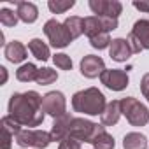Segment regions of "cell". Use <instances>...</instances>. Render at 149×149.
<instances>
[{"label": "cell", "instance_id": "cell-35", "mask_svg": "<svg viewBox=\"0 0 149 149\" xmlns=\"http://www.w3.org/2000/svg\"><path fill=\"white\" fill-rule=\"evenodd\" d=\"M0 72H2V84L7 83V68L6 67H0Z\"/></svg>", "mask_w": 149, "mask_h": 149}, {"label": "cell", "instance_id": "cell-6", "mask_svg": "<svg viewBox=\"0 0 149 149\" xmlns=\"http://www.w3.org/2000/svg\"><path fill=\"white\" fill-rule=\"evenodd\" d=\"M44 33L46 37L49 39V44L56 49H61V47H67L74 39L72 35L68 33V30L65 28L63 23L56 21V19H47L46 25H44Z\"/></svg>", "mask_w": 149, "mask_h": 149}, {"label": "cell", "instance_id": "cell-24", "mask_svg": "<svg viewBox=\"0 0 149 149\" xmlns=\"http://www.w3.org/2000/svg\"><path fill=\"white\" fill-rule=\"evenodd\" d=\"M19 21L18 18V13L7 9V7H2L0 9V23H2L4 26H16Z\"/></svg>", "mask_w": 149, "mask_h": 149}, {"label": "cell", "instance_id": "cell-34", "mask_svg": "<svg viewBox=\"0 0 149 149\" xmlns=\"http://www.w3.org/2000/svg\"><path fill=\"white\" fill-rule=\"evenodd\" d=\"M133 7L144 13H149V2H133Z\"/></svg>", "mask_w": 149, "mask_h": 149}, {"label": "cell", "instance_id": "cell-5", "mask_svg": "<svg viewBox=\"0 0 149 149\" xmlns=\"http://www.w3.org/2000/svg\"><path fill=\"white\" fill-rule=\"evenodd\" d=\"M16 144L19 147H35V149H46L53 139H51V133L49 132H44V130H21L16 137Z\"/></svg>", "mask_w": 149, "mask_h": 149}, {"label": "cell", "instance_id": "cell-8", "mask_svg": "<svg viewBox=\"0 0 149 149\" xmlns=\"http://www.w3.org/2000/svg\"><path fill=\"white\" fill-rule=\"evenodd\" d=\"M100 81H102L104 86H107L112 91H123L130 83L128 74L125 70H121V68H111V70L105 68L104 74L100 76Z\"/></svg>", "mask_w": 149, "mask_h": 149}, {"label": "cell", "instance_id": "cell-9", "mask_svg": "<svg viewBox=\"0 0 149 149\" xmlns=\"http://www.w3.org/2000/svg\"><path fill=\"white\" fill-rule=\"evenodd\" d=\"M90 9L95 16H107L118 19L123 13V4L118 0H90Z\"/></svg>", "mask_w": 149, "mask_h": 149}, {"label": "cell", "instance_id": "cell-30", "mask_svg": "<svg viewBox=\"0 0 149 149\" xmlns=\"http://www.w3.org/2000/svg\"><path fill=\"white\" fill-rule=\"evenodd\" d=\"M58 149H81V142L76 140V139H72V137H67L60 142Z\"/></svg>", "mask_w": 149, "mask_h": 149}, {"label": "cell", "instance_id": "cell-20", "mask_svg": "<svg viewBox=\"0 0 149 149\" xmlns=\"http://www.w3.org/2000/svg\"><path fill=\"white\" fill-rule=\"evenodd\" d=\"M37 72H39V68H37L33 63H23V65L16 70V79L21 81V83L35 81V79H37Z\"/></svg>", "mask_w": 149, "mask_h": 149}, {"label": "cell", "instance_id": "cell-2", "mask_svg": "<svg viewBox=\"0 0 149 149\" xmlns=\"http://www.w3.org/2000/svg\"><path fill=\"white\" fill-rule=\"evenodd\" d=\"M105 97L98 88H86L72 97V109L81 114L88 116H98L105 109Z\"/></svg>", "mask_w": 149, "mask_h": 149}, {"label": "cell", "instance_id": "cell-1", "mask_svg": "<svg viewBox=\"0 0 149 149\" xmlns=\"http://www.w3.org/2000/svg\"><path fill=\"white\" fill-rule=\"evenodd\" d=\"M9 116L14 118L21 126H39L44 121L42 97L37 91L13 93L9 98Z\"/></svg>", "mask_w": 149, "mask_h": 149}, {"label": "cell", "instance_id": "cell-21", "mask_svg": "<svg viewBox=\"0 0 149 149\" xmlns=\"http://www.w3.org/2000/svg\"><path fill=\"white\" fill-rule=\"evenodd\" d=\"M98 33H104V28H102V23L97 16H88L84 18V35H88L90 39L97 37Z\"/></svg>", "mask_w": 149, "mask_h": 149}, {"label": "cell", "instance_id": "cell-25", "mask_svg": "<svg viewBox=\"0 0 149 149\" xmlns=\"http://www.w3.org/2000/svg\"><path fill=\"white\" fill-rule=\"evenodd\" d=\"M2 132H7V133H11L13 137H16V135L21 132V125H19L14 118H11V116H4V118H2Z\"/></svg>", "mask_w": 149, "mask_h": 149}, {"label": "cell", "instance_id": "cell-29", "mask_svg": "<svg viewBox=\"0 0 149 149\" xmlns=\"http://www.w3.org/2000/svg\"><path fill=\"white\" fill-rule=\"evenodd\" d=\"M97 18L100 19L104 32L109 33L111 30H116V28H118V19H114V18H107V16H97Z\"/></svg>", "mask_w": 149, "mask_h": 149}, {"label": "cell", "instance_id": "cell-26", "mask_svg": "<svg viewBox=\"0 0 149 149\" xmlns=\"http://www.w3.org/2000/svg\"><path fill=\"white\" fill-rule=\"evenodd\" d=\"M116 142L112 139V135H109L107 132H104L95 142H93V149H114Z\"/></svg>", "mask_w": 149, "mask_h": 149}, {"label": "cell", "instance_id": "cell-28", "mask_svg": "<svg viewBox=\"0 0 149 149\" xmlns=\"http://www.w3.org/2000/svg\"><path fill=\"white\" fill-rule=\"evenodd\" d=\"M53 61H54V65H56L58 68H61V70H70V68H72V60H70V56L65 54V53L54 54V56H53Z\"/></svg>", "mask_w": 149, "mask_h": 149}, {"label": "cell", "instance_id": "cell-12", "mask_svg": "<svg viewBox=\"0 0 149 149\" xmlns=\"http://www.w3.org/2000/svg\"><path fill=\"white\" fill-rule=\"evenodd\" d=\"M132 54L133 53H132L130 44H128L126 39H114L109 46V56L114 61H126Z\"/></svg>", "mask_w": 149, "mask_h": 149}, {"label": "cell", "instance_id": "cell-3", "mask_svg": "<svg viewBox=\"0 0 149 149\" xmlns=\"http://www.w3.org/2000/svg\"><path fill=\"white\" fill-rule=\"evenodd\" d=\"M104 132H105V126H104V125L93 123V121L84 119V118H74V121L70 123L68 137L76 139V140H79V142L93 144Z\"/></svg>", "mask_w": 149, "mask_h": 149}, {"label": "cell", "instance_id": "cell-15", "mask_svg": "<svg viewBox=\"0 0 149 149\" xmlns=\"http://www.w3.org/2000/svg\"><path fill=\"white\" fill-rule=\"evenodd\" d=\"M4 54L6 58L11 61V63H21L26 60V47L23 46V42L19 40H13L6 46L4 49Z\"/></svg>", "mask_w": 149, "mask_h": 149}, {"label": "cell", "instance_id": "cell-16", "mask_svg": "<svg viewBox=\"0 0 149 149\" xmlns=\"http://www.w3.org/2000/svg\"><path fill=\"white\" fill-rule=\"evenodd\" d=\"M142 49H149V19H139L135 21L132 32H130Z\"/></svg>", "mask_w": 149, "mask_h": 149}, {"label": "cell", "instance_id": "cell-22", "mask_svg": "<svg viewBox=\"0 0 149 149\" xmlns=\"http://www.w3.org/2000/svg\"><path fill=\"white\" fill-rule=\"evenodd\" d=\"M58 79V74H56V70H53V68H49V67H42V68H39V72H37V84H40V86H47V84H53L54 81Z\"/></svg>", "mask_w": 149, "mask_h": 149}, {"label": "cell", "instance_id": "cell-23", "mask_svg": "<svg viewBox=\"0 0 149 149\" xmlns=\"http://www.w3.org/2000/svg\"><path fill=\"white\" fill-rule=\"evenodd\" d=\"M74 6H76L74 0H49L47 2V7L53 14H63L65 11L72 9Z\"/></svg>", "mask_w": 149, "mask_h": 149}, {"label": "cell", "instance_id": "cell-27", "mask_svg": "<svg viewBox=\"0 0 149 149\" xmlns=\"http://www.w3.org/2000/svg\"><path fill=\"white\" fill-rule=\"evenodd\" d=\"M111 37H109V33L107 32H104V33H98L97 37H93V39H90V44L95 47V49H105V47H109L111 46Z\"/></svg>", "mask_w": 149, "mask_h": 149}, {"label": "cell", "instance_id": "cell-18", "mask_svg": "<svg viewBox=\"0 0 149 149\" xmlns=\"http://www.w3.org/2000/svg\"><path fill=\"white\" fill-rule=\"evenodd\" d=\"M63 25L68 30V33L72 35V39H77L84 33V19L79 18V16H68L63 21Z\"/></svg>", "mask_w": 149, "mask_h": 149}, {"label": "cell", "instance_id": "cell-14", "mask_svg": "<svg viewBox=\"0 0 149 149\" xmlns=\"http://www.w3.org/2000/svg\"><path fill=\"white\" fill-rule=\"evenodd\" d=\"M14 2V0H13ZM16 6H18V18L23 21V23H26V25H30V23H35L37 21V18H39V9H37V6L35 4H32V2H14Z\"/></svg>", "mask_w": 149, "mask_h": 149}, {"label": "cell", "instance_id": "cell-10", "mask_svg": "<svg viewBox=\"0 0 149 149\" xmlns=\"http://www.w3.org/2000/svg\"><path fill=\"white\" fill-rule=\"evenodd\" d=\"M81 74L88 79H95L98 76H102L104 70H105V63L100 56H95V54H86L83 60H81Z\"/></svg>", "mask_w": 149, "mask_h": 149}, {"label": "cell", "instance_id": "cell-19", "mask_svg": "<svg viewBox=\"0 0 149 149\" xmlns=\"http://www.w3.org/2000/svg\"><path fill=\"white\" fill-rule=\"evenodd\" d=\"M28 49H30V53L37 58V60H40V61H46V60H49V46L47 44H44L40 39H32L30 42H28Z\"/></svg>", "mask_w": 149, "mask_h": 149}, {"label": "cell", "instance_id": "cell-31", "mask_svg": "<svg viewBox=\"0 0 149 149\" xmlns=\"http://www.w3.org/2000/svg\"><path fill=\"white\" fill-rule=\"evenodd\" d=\"M126 40H128V44H130V49H132V53H133V54H137V53H140V51H142L140 44L137 42V39H135L132 33L128 35V39H126Z\"/></svg>", "mask_w": 149, "mask_h": 149}, {"label": "cell", "instance_id": "cell-17", "mask_svg": "<svg viewBox=\"0 0 149 149\" xmlns=\"http://www.w3.org/2000/svg\"><path fill=\"white\" fill-rule=\"evenodd\" d=\"M123 147L125 149H146L147 147V137L139 132L126 133L123 139Z\"/></svg>", "mask_w": 149, "mask_h": 149}, {"label": "cell", "instance_id": "cell-11", "mask_svg": "<svg viewBox=\"0 0 149 149\" xmlns=\"http://www.w3.org/2000/svg\"><path fill=\"white\" fill-rule=\"evenodd\" d=\"M74 121V116L72 114H63L60 118H56L53 121V128H51V139L53 142H61L63 139L68 137V130H70V123Z\"/></svg>", "mask_w": 149, "mask_h": 149}, {"label": "cell", "instance_id": "cell-13", "mask_svg": "<svg viewBox=\"0 0 149 149\" xmlns=\"http://www.w3.org/2000/svg\"><path fill=\"white\" fill-rule=\"evenodd\" d=\"M121 118V102L119 100H112L105 105L104 112L100 114V121L104 126H112L119 121Z\"/></svg>", "mask_w": 149, "mask_h": 149}, {"label": "cell", "instance_id": "cell-33", "mask_svg": "<svg viewBox=\"0 0 149 149\" xmlns=\"http://www.w3.org/2000/svg\"><path fill=\"white\" fill-rule=\"evenodd\" d=\"M2 149H11V142H13V135L7 132H2Z\"/></svg>", "mask_w": 149, "mask_h": 149}, {"label": "cell", "instance_id": "cell-32", "mask_svg": "<svg viewBox=\"0 0 149 149\" xmlns=\"http://www.w3.org/2000/svg\"><path fill=\"white\" fill-rule=\"evenodd\" d=\"M140 91H142L144 97H147V93H149V74H146L140 81Z\"/></svg>", "mask_w": 149, "mask_h": 149}, {"label": "cell", "instance_id": "cell-36", "mask_svg": "<svg viewBox=\"0 0 149 149\" xmlns=\"http://www.w3.org/2000/svg\"><path fill=\"white\" fill-rule=\"evenodd\" d=\"M146 98H147V102H149V93H147V97H146Z\"/></svg>", "mask_w": 149, "mask_h": 149}, {"label": "cell", "instance_id": "cell-4", "mask_svg": "<svg viewBox=\"0 0 149 149\" xmlns=\"http://www.w3.org/2000/svg\"><path fill=\"white\" fill-rule=\"evenodd\" d=\"M121 102V114L128 119L132 126H146L149 123V111L133 97H125Z\"/></svg>", "mask_w": 149, "mask_h": 149}, {"label": "cell", "instance_id": "cell-7", "mask_svg": "<svg viewBox=\"0 0 149 149\" xmlns=\"http://www.w3.org/2000/svg\"><path fill=\"white\" fill-rule=\"evenodd\" d=\"M42 111L51 118H60L67 114V100L61 91H49L42 97Z\"/></svg>", "mask_w": 149, "mask_h": 149}]
</instances>
